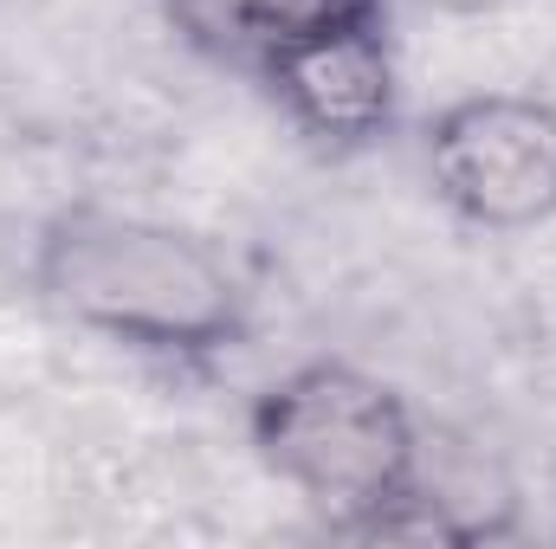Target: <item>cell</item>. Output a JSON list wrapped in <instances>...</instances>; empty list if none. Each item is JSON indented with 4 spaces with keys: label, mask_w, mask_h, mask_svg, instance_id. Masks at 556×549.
Instances as JSON below:
<instances>
[{
    "label": "cell",
    "mask_w": 556,
    "mask_h": 549,
    "mask_svg": "<svg viewBox=\"0 0 556 549\" xmlns=\"http://www.w3.org/2000/svg\"><path fill=\"white\" fill-rule=\"evenodd\" d=\"M33 284L78 330L155 356L227 349L247 323L240 278L201 233L98 201H78L46 220Z\"/></svg>",
    "instance_id": "obj_1"
},
{
    "label": "cell",
    "mask_w": 556,
    "mask_h": 549,
    "mask_svg": "<svg viewBox=\"0 0 556 549\" xmlns=\"http://www.w3.org/2000/svg\"><path fill=\"white\" fill-rule=\"evenodd\" d=\"M253 452L278 485L363 537L420 491V426L408 401L337 356L298 362L253 401Z\"/></svg>",
    "instance_id": "obj_2"
},
{
    "label": "cell",
    "mask_w": 556,
    "mask_h": 549,
    "mask_svg": "<svg viewBox=\"0 0 556 549\" xmlns=\"http://www.w3.org/2000/svg\"><path fill=\"white\" fill-rule=\"evenodd\" d=\"M162 7L194 46L247 59L260 72L298 46L382 26V0H162Z\"/></svg>",
    "instance_id": "obj_5"
},
{
    "label": "cell",
    "mask_w": 556,
    "mask_h": 549,
    "mask_svg": "<svg viewBox=\"0 0 556 549\" xmlns=\"http://www.w3.org/2000/svg\"><path fill=\"white\" fill-rule=\"evenodd\" d=\"M260 78L278 91V104L291 111L298 130H311L317 142H337V149L382 137L395 117V65H389L382 26L298 46V52L273 59Z\"/></svg>",
    "instance_id": "obj_4"
},
{
    "label": "cell",
    "mask_w": 556,
    "mask_h": 549,
    "mask_svg": "<svg viewBox=\"0 0 556 549\" xmlns=\"http://www.w3.org/2000/svg\"><path fill=\"white\" fill-rule=\"evenodd\" d=\"M433 194L485 233H525L556 220V104L485 91L427 124Z\"/></svg>",
    "instance_id": "obj_3"
}]
</instances>
